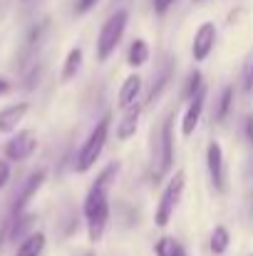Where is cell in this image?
Wrapping results in <instances>:
<instances>
[{
	"mask_svg": "<svg viewBox=\"0 0 253 256\" xmlns=\"http://www.w3.org/2000/svg\"><path fill=\"white\" fill-rule=\"evenodd\" d=\"M196 2H199V0H196Z\"/></svg>",
	"mask_w": 253,
	"mask_h": 256,
	"instance_id": "4dcf8cb0",
	"label": "cell"
},
{
	"mask_svg": "<svg viewBox=\"0 0 253 256\" xmlns=\"http://www.w3.org/2000/svg\"><path fill=\"white\" fill-rule=\"evenodd\" d=\"M147 60H149V45H147V40L144 38L132 40V45L127 50V65L129 68H142V65H147Z\"/></svg>",
	"mask_w": 253,
	"mask_h": 256,
	"instance_id": "9a60e30c",
	"label": "cell"
},
{
	"mask_svg": "<svg viewBox=\"0 0 253 256\" xmlns=\"http://www.w3.org/2000/svg\"><path fill=\"white\" fill-rule=\"evenodd\" d=\"M97 2H99V0H75V15H84V12H89Z\"/></svg>",
	"mask_w": 253,
	"mask_h": 256,
	"instance_id": "cb8c5ba5",
	"label": "cell"
},
{
	"mask_svg": "<svg viewBox=\"0 0 253 256\" xmlns=\"http://www.w3.org/2000/svg\"><path fill=\"white\" fill-rule=\"evenodd\" d=\"M216 38H219V30L211 20L201 22L194 32V42H191V55L196 62H204L211 52H214V45H216Z\"/></svg>",
	"mask_w": 253,
	"mask_h": 256,
	"instance_id": "ba28073f",
	"label": "cell"
},
{
	"mask_svg": "<svg viewBox=\"0 0 253 256\" xmlns=\"http://www.w3.org/2000/svg\"><path fill=\"white\" fill-rule=\"evenodd\" d=\"M184 184H186V174L181 170L174 172V176L169 179V184L164 186V192H162V199H159V206H157V214H154L157 226L164 229L169 222H171L174 209H176V204H179V199L184 194Z\"/></svg>",
	"mask_w": 253,
	"mask_h": 256,
	"instance_id": "277c9868",
	"label": "cell"
},
{
	"mask_svg": "<svg viewBox=\"0 0 253 256\" xmlns=\"http://www.w3.org/2000/svg\"><path fill=\"white\" fill-rule=\"evenodd\" d=\"M109 127H112V114L107 112V114H102V120L92 127V132L87 134L82 150H80V154H77L75 170L80 172V174L89 172L94 167V162L99 160V154H102V150H104V144H107V140H109Z\"/></svg>",
	"mask_w": 253,
	"mask_h": 256,
	"instance_id": "7a4b0ae2",
	"label": "cell"
},
{
	"mask_svg": "<svg viewBox=\"0 0 253 256\" xmlns=\"http://www.w3.org/2000/svg\"><path fill=\"white\" fill-rule=\"evenodd\" d=\"M45 234L42 232H32L27 239H22L20 244H17V252L15 256H42L45 252Z\"/></svg>",
	"mask_w": 253,
	"mask_h": 256,
	"instance_id": "5bb4252c",
	"label": "cell"
},
{
	"mask_svg": "<svg viewBox=\"0 0 253 256\" xmlns=\"http://www.w3.org/2000/svg\"><path fill=\"white\" fill-rule=\"evenodd\" d=\"M246 137H249V142H253V114H249V120H246Z\"/></svg>",
	"mask_w": 253,
	"mask_h": 256,
	"instance_id": "83f0119b",
	"label": "cell"
},
{
	"mask_svg": "<svg viewBox=\"0 0 253 256\" xmlns=\"http://www.w3.org/2000/svg\"><path fill=\"white\" fill-rule=\"evenodd\" d=\"M82 214H84V222H87V236H89V242L92 244L99 242L104 236V229H107V222H109V196H107L104 189H99L94 184L87 189Z\"/></svg>",
	"mask_w": 253,
	"mask_h": 256,
	"instance_id": "6da1fadb",
	"label": "cell"
},
{
	"mask_svg": "<svg viewBox=\"0 0 253 256\" xmlns=\"http://www.w3.org/2000/svg\"><path fill=\"white\" fill-rule=\"evenodd\" d=\"M87 256H94V254H87Z\"/></svg>",
	"mask_w": 253,
	"mask_h": 256,
	"instance_id": "f546056e",
	"label": "cell"
},
{
	"mask_svg": "<svg viewBox=\"0 0 253 256\" xmlns=\"http://www.w3.org/2000/svg\"><path fill=\"white\" fill-rule=\"evenodd\" d=\"M176 246H179V242H176V239H171V236H162V239L154 244V254L157 256H174Z\"/></svg>",
	"mask_w": 253,
	"mask_h": 256,
	"instance_id": "7402d4cb",
	"label": "cell"
},
{
	"mask_svg": "<svg viewBox=\"0 0 253 256\" xmlns=\"http://www.w3.org/2000/svg\"><path fill=\"white\" fill-rule=\"evenodd\" d=\"M229 244H231V234H229V229H226L224 224H219V226L211 232V252L219 256L226 254Z\"/></svg>",
	"mask_w": 253,
	"mask_h": 256,
	"instance_id": "e0dca14e",
	"label": "cell"
},
{
	"mask_svg": "<svg viewBox=\"0 0 253 256\" xmlns=\"http://www.w3.org/2000/svg\"><path fill=\"white\" fill-rule=\"evenodd\" d=\"M139 117H142V104H139V102L132 104L129 110H124V117H122V122H119L117 130H114V134H117L119 142H127V140H132V137L137 134Z\"/></svg>",
	"mask_w": 253,
	"mask_h": 256,
	"instance_id": "7c38bea8",
	"label": "cell"
},
{
	"mask_svg": "<svg viewBox=\"0 0 253 256\" xmlns=\"http://www.w3.org/2000/svg\"><path fill=\"white\" fill-rule=\"evenodd\" d=\"M82 48H72L70 52H67V58H65V62H62V82H70V80H75L77 78V72H80V68H82Z\"/></svg>",
	"mask_w": 253,
	"mask_h": 256,
	"instance_id": "2e32d148",
	"label": "cell"
},
{
	"mask_svg": "<svg viewBox=\"0 0 253 256\" xmlns=\"http://www.w3.org/2000/svg\"><path fill=\"white\" fill-rule=\"evenodd\" d=\"M204 104H206V87H204L194 100H189V104H186V112H184V120H181V134H184V137H191L194 130L199 127Z\"/></svg>",
	"mask_w": 253,
	"mask_h": 256,
	"instance_id": "30bf717a",
	"label": "cell"
},
{
	"mask_svg": "<svg viewBox=\"0 0 253 256\" xmlns=\"http://www.w3.org/2000/svg\"><path fill=\"white\" fill-rule=\"evenodd\" d=\"M206 170L214 189L226 192V162H224V147L219 142H209L206 147Z\"/></svg>",
	"mask_w": 253,
	"mask_h": 256,
	"instance_id": "9c48e42d",
	"label": "cell"
},
{
	"mask_svg": "<svg viewBox=\"0 0 253 256\" xmlns=\"http://www.w3.org/2000/svg\"><path fill=\"white\" fill-rule=\"evenodd\" d=\"M37 150V137L32 130H17L5 142V160L7 162H25Z\"/></svg>",
	"mask_w": 253,
	"mask_h": 256,
	"instance_id": "5b68a950",
	"label": "cell"
},
{
	"mask_svg": "<svg viewBox=\"0 0 253 256\" xmlns=\"http://www.w3.org/2000/svg\"><path fill=\"white\" fill-rule=\"evenodd\" d=\"M117 174H119V162H112V164H107L104 170L97 174V179H94V186H99V189L109 192V186H112V182L117 179Z\"/></svg>",
	"mask_w": 253,
	"mask_h": 256,
	"instance_id": "ffe728a7",
	"label": "cell"
},
{
	"mask_svg": "<svg viewBox=\"0 0 253 256\" xmlns=\"http://www.w3.org/2000/svg\"><path fill=\"white\" fill-rule=\"evenodd\" d=\"M171 5H174V0H154V12L157 15H164Z\"/></svg>",
	"mask_w": 253,
	"mask_h": 256,
	"instance_id": "484cf974",
	"label": "cell"
},
{
	"mask_svg": "<svg viewBox=\"0 0 253 256\" xmlns=\"http://www.w3.org/2000/svg\"><path fill=\"white\" fill-rule=\"evenodd\" d=\"M7 182H10V162L2 157V160H0V189H5Z\"/></svg>",
	"mask_w": 253,
	"mask_h": 256,
	"instance_id": "603a6c76",
	"label": "cell"
},
{
	"mask_svg": "<svg viewBox=\"0 0 253 256\" xmlns=\"http://www.w3.org/2000/svg\"><path fill=\"white\" fill-rule=\"evenodd\" d=\"M171 78H174V62L169 60V65L164 68V70H162V75L157 78V85L152 87V92H149V97H147V100H149V102H157V100L162 97V92H164V90L169 87Z\"/></svg>",
	"mask_w": 253,
	"mask_h": 256,
	"instance_id": "d6986e66",
	"label": "cell"
},
{
	"mask_svg": "<svg viewBox=\"0 0 253 256\" xmlns=\"http://www.w3.org/2000/svg\"><path fill=\"white\" fill-rule=\"evenodd\" d=\"M204 78H201V72L199 70H191L189 72V78H186V85H184V100H194L201 90H204V82H201Z\"/></svg>",
	"mask_w": 253,
	"mask_h": 256,
	"instance_id": "44dd1931",
	"label": "cell"
},
{
	"mask_svg": "<svg viewBox=\"0 0 253 256\" xmlns=\"http://www.w3.org/2000/svg\"><path fill=\"white\" fill-rule=\"evenodd\" d=\"M174 256H186V252H184V246H181V244L176 246V252H174Z\"/></svg>",
	"mask_w": 253,
	"mask_h": 256,
	"instance_id": "f1b7e54d",
	"label": "cell"
},
{
	"mask_svg": "<svg viewBox=\"0 0 253 256\" xmlns=\"http://www.w3.org/2000/svg\"><path fill=\"white\" fill-rule=\"evenodd\" d=\"M234 87H224L221 90V94H219V104H216V122H224L226 117H229V112H231V107H234Z\"/></svg>",
	"mask_w": 253,
	"mask_h": 256,
	"instance_id": "ac0fdd59",
	"label": "cell"
},
{
	"mask_svg": "<svg viewBox=\"0 0 253 256\" xmlns=\"http://www.w3.org/2000/svg\"><path fill=\"white\" fill-rule=\"evenodd\" d=\"M244 90H246V92H253V60L246 65V70H244Z\"/></svg>",
	"mask_w": 253,
	"mask_h": 256,
	"instance_id": "d4e9b609",
	"label": "cell"
},
{
	"mask_svg": "<svg viewBox=\"0 0 253 256\" xmlns=\"http://www.w3.org/2000/svg\"><path fill=\"white\" fill-rule=\"evenodd\" d=\"M139 92H142V78L134 72V75H129V78L122 82V87H119V107H122V110H129L132 104H137Z\"/></svg>",
	"mask_w": 253,
	"mask_h": 256,
	"instance_id": "4fadbf2b",
	"label": "cell"
},
{
	"mask_svg": "<svg viewBox=\"0 0 253 256\" xmlns=\"http://www.w3.org/2000/svg\"><path fill=\"white\" fill-rule=\"evenodd\" d=\"M45 179H47V174L45 170H37L32 172L27 179H25V184H22V189L17 192V196H15V202H12V209H10V216H20V214H25L27 212V204L35 199V194L42 189V184H45Z\"/></svg>",
	"mask_w": 253,
	"mask_h": 256,
	"instance_id": "52a82bcc",
	"label": "cell"
},
{
	"mask_svg": "<svg viewBox=\"0 0 253 256\" xmlns=\"http://www.w3.org/2000/svg\"><path fill=\"white\" fill-rule=\"evenodd\" d=\"M10 90H12L10 80H7V78H0V97H2V94H7Z\"/></svg>",
	"mask_w": 253,
	"mask_h": 256,
	"instance_id": "4316f807",
	"label": "cell"
},
{
	"mask_svg": "<svg viewBox=\"0 0 253 256\" xmlns=\"http://www.w3.org/2000/svg\"><path fill=\"white\" fill-rule=\"evenodd\" d=\"M127 22H129V12H127L124 8L107 18V22L102 25L99 38H97V60H99V62H107V60L114 55V50L119 48V42H122V38H124Z\"/></svg>",
	"mask_w": 253,
	"mask_h": 256,
	"instance_id": "3957f363",
	"label": "cell"
},
{
	"mask_svg": "<svg viewBox=\"0 0 253 256\" xmlns=\"http://www.w3.org/2000/svg\"><path fill=\"white\" fill-rule=\"evenodd\" d=\"M157 176H164L174 167V114H169L159 130V157H157Z\"/></svg>",
	"mask_w": 253,
	"mask_h": 256,
	"instance_id": "8992f818",
	"label": "cell"
},
{
	"mask_svg": "<svg viewBox=\"0 0 253 256\" xmlns=\"http://www.w3.org/2000/svg\"><path fill=\"white\" fill-rule=\"evenodd\" d=\"M30 112V104L27 102H15V104H7L5 110H0V134H10L20 127V122L25 120V114Z\"/></svg>",
	"mask_w": 253,
	"mask_h": 256,
	"instance_id": "8fae6325",
	"label": "cell"
}]
</instances>
